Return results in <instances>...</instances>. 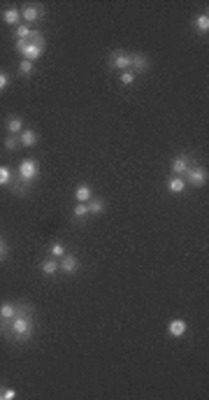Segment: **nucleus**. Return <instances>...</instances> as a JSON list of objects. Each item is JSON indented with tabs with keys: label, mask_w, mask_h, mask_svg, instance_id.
I'll list each match as a JSON object with an SVG mask.
<instances>
[{
	"label": "nucleus",
	"mask_w": 209,
	"mask_h": 400,
	"mask_svg": "<svg viewBox=\"0 0 209 400\" xmlns=\"http://www.w3.org/2000/svg\"><path fill=\"white\" fill-rule=\"evenodd\" d=\"M0 333L12 342H31L35 335V307L31 303H21L19 312L10 321H0Z\"/></svg>",
	"instance_id": "1"
},
{
	"label": "nucleus",
	"mask_w": 209,
	"mask_h": 400,
	"mask_svg": "<svg viewBox=\"0 0 209 400\" xmlns=\"http://www.w3.org/2000/svg\"><path fill=\"white\" fill-rule=\"evenodd\" d=\"M16 177H19L26 186H31V184L40 177V161H37V158H24V161L16 165Z\"/></svg>",
	"instance_id": "2"
},
{
	"label": "nucleus",
	"mask_w": 209,
	"mask_h": 400,
	"mask_svg": "<svg viewBox=\"0 0 209 400\" xmlns=\"http://www.w3.org/2000/svg\"><path fill=\"white\" fill-rule=\"evenodd\" d=\"M14 45H16V51L31 63H37L42 56H44V47L35 45V42H31V40H14Z\"/></svg>",
	"instance_id": "3"
},
{
	"label": "nucleus",
	"mask_w": 209,
	"mask_h": 400,
	"mask_svg": "<svg viewBox=\"0 0 209 400\" xmlns=\"http://www.w3.org/2000/svg\"><path fill=\"white\" fill-rule=\"evenodd\" d=\"M207 179H209L207 170H204L202 165H195V163L189 167V170H186V175H184L186 186H193V188H202V186H207Z\"/></svg>",
	"instance_id": "4"
},
{
	"label": "nucleus",
	"mask_w": 209,
	"mask_h": 400,
	"mask_svg": "<svg viewBox=\"0 0 209 400\" xmlns=\"http://www.w3.org/2000/svg\"><path fill=\"white\" fill-rule=\"evenodd\" d=\"M109 68L112 70H119V72H126L130 70V51L126 49H114L112 54H109Z\"/></svg>",
	"instance_id": "5"
},
{
	"label": "nucleus",
	"mask_w": 209,
	"mask_h": 400,
	"mask_svg": "<svg viewBox=\"0 0 209 400\" xmlns=\"http://www.w3.org/2000/svg\"><path fill=\"white\" fill-rule=\"evenodd\" d=\"M44 19V7L42 5H35V3H26L24 7H21V21L24 24H37V21Z\"/></svg>",
	"instance_id": "6"
},
{
	"label": "nucleus",
	"mask_w": 209,
	"mask_h": 400,
	"mask_svg": "<svg viewBox=\"0 0 209 400\" xmlns=\"http://www.w3.org/2000/svg\"><path fill=\"white\" fill-rule=\"evenodd\" d=\"M58 268H61V272H65V275H77L79 268H82V261H79L77 254L67 251L63 259H58Z\"/></svg>",
	"instance_id": "7"
},
{
	"label": "nucleus",
	"mask_w": 209,
	"mask_h": 400,
	"mask_svg": "<svg viewBox=\"0 0 209 400\" xmlns=\"http://www.w3.org/2000/svg\"><path fill=\"white\" fill-rule=\"evenodd\" d=\"M149 68H151V61H149V56L140 54V51H133V54H130V70H133L135 75L149 72Z\"/></svg>",
	"instance_id": "8"
},
{
	"label": "nucleus",
	"mask_w": 209,
	"mask_h": 400,
	"mask_svg": "<svg viewBox=\"0 0 209 400\" xmlns=\"http://www.w3.org/2000/svg\"><path fill=\"white\" fill-rule=\"evenodd\" d=\"M193 165V158L186 156V154H179V156L172 158V163H170V170H172V175H179V177H184L186 170Z\"/></svg>",
	"instance_id": "9"
},
{
	"label": "nucleus",
	"mask_w": 209,
	"mask_h": 400,
	"mask_svg": "<svg viewBox=\"0 0 209 400\" xmlns=\"http://www.w3.org/2000/svg\"><path fill=\"white\" fill-rule=\"evenodd\" d=\"M186 333H189V321H186V319H172L168 324V335H170V338L179 340V338H184Z\"/></svg>",
	"instance_id": "10"
},
{
	"label": "nucleus",
	"mask_w": 209,
	"mask_h": 400,
	"mask_svg": "<svg viewBox=\"0 0 209 400\" xmlns=\"http://www.w3.org/2000/svg\"><path fill=\"white\" fill-rule=\"evenodd\" d=\"M0 19H3V24H7V26H19V24H24L21 21V10L19 7H5V10L0 12Z\"/></svg>",
	"instance_id": "11"
},
{
	"label": "nucleus",
	"mask_w": 209,
	"mask_h": 400,
	"mask_svg": "<svg viewBox=\"0 0 209 400\" xmlns=\"http://www.w3.org/2000/svg\"><path fill=\"white\" fill-rule=\"evenodd\" d=\"M19 142H21V147H37V142H40V133L35 131V128H24L21 131V135H19Z\"/></svg>",
	"instance_id": "12"
},
{
	"label": "nucleus",
	"mask_w": 209,
	"mask_h": 400,
	"mask_svg": "<svg viewBox=\"0 0 209 400\" xmlns=\"http://www.w3.org/2000/svg\"><path fill=\"white\" fill-rule=\"evenodd\" d=\"M21 303H14V300H5V303H0V321H10L16 312H19Z\"/></svg>",
	"instance_id": "13"
},
{
	"label": "nucleus",
	"mask_w": 209,
	"mask_h": 400,
	"mask_svg": "<svg viewBox=\"0 0 209 400\" xmlns=\"http://www.w3.org/2000/svg\"><path fill=\"white\" fill-rule=\"evenodd\" d=\"M72 196H75V203H88L93 198V188L88 186L86 182H82L75 186V193H72Z\"/></svg>",
	"instance_id": "14"
},
{
	"label": "nucleus",
	"mask_w": 209,
	"mask_h": 400,
	"mask_svg": "<svg viewBox=\"0 0 209 400\" xmlns=\"http://www.w3.org/2000/svg\"><path fill=\"white\" fill-rule=\"evenodd\" d=\"M40 270H42V275L44 277H56V272H61V268H58V259H44L40 263Z\"/></svg>",
	"instance_id": "15"
},
{
	"label": "nucleus",
	"mask_w": 209,
	"mask_h": 400,
	"mask_svg": "<svg viewBox=\"0 0 209 400\" xmlns=\"http://www.w3.org/2000/svg\"><path fill=\"white\" fill-rule=\"evenodd\" d=\"M168 191L174 193V196H179V193L186 191V182L184 177H179V175H170L168 177Z\"/></svg>",
	"instance_id": "16"
},
{
	"label": "nucleus",
	"mask_w": 209,
	"mask_h": 400,
	"mask_svg": "<svg viewBox=\"0 0 209 400\" xmlns=\"http://www.w3.org/2000/svg\"><path fill=\"white\" fill-rule=\"evenodd\" d=\"M86 207H88V217H98V214H102L105 212V207H107V205H105V198H100V196H93L91 200H88L86 203Z\"/></svg>",
	"instance_id": "17"
},
{
	"label": "nucleus",
	"mask_w": 209,
	"mask_h": 400,
	"mask_svg": "<svg viewBox=\"0 0 209 400\" xmlns=\"http://www.w3.org/2000/svg\"><path fill=\"white\" fill-rule=\"evenodd\" d=\"M5 128H7V135H21V131L26 128V123H24L21 117H10L5 121Z\"/></svg>",
	"instance_id": "18"
},
{
	"label": "nucleus",
	"mask_w": 209,
	"mask_h": 400,
	"mask_svg": "<svg viewBox=\"0 0 209 400\" xmlns=\"http://www.w3.org/2000/svg\"><path fill=\"white\" fill-rule=\"evenodd\" d=\"M193 28L200 33V35H207L209 33V14L207 12H200L198 16L193 19Z\"/></svg>",
	"instance_id": "19"
},
{
	"label": "nucleus",
	"mask_w": 209,
	"mask_h": 400,
	"mask_svg": "<svg viewBox=\"0 0 209 400\" xmlns=\"http://www.w3.org/2000/svg\"><path fill=\"white\" fill-rule=\"evenodd\" d=\"M47 251H49L51 259H63V256L67 254V249H65V244L58 242V240H56V242H51V244H49V249H47Z\"/></svg>",
	"instance_id": "20"
},
{
	"label": "nucleus",
	"mask_w": 209,
	"mask_h": 400,
	"mask_svg": "<svg viewBox=\"0 0 209 400\" xmlns=\"http://www.w3.org/2000/svg\"><path fill=\"white\" fill-rule=\"evenodd\" d=\"M33 35V28L28 24H19L14 28V40H31Z\"/></svg>",
	"instance_id": "21"
},
{
	"label": "nucleus",
	"mask_w": 209,
	"mask_h": 400,
	"mask_svg": "<svg viewBox=\"0 0 209 400\" xmlns=\"http://www.w3.org/2000/svg\"><path fill=\"white\" fill-rule=\"evenodd\" d=\"M86 217H88L86 203H75V207H72V219H77V221H86Z\"/></svg>",
	"instance_id": "22"
},
{
	"label": "nucleus",
	"mask_w": 209,
	"mask_h": 400,
	"mask_svg": "<svg viewBox=\"0 0 209 400\" xmlns=\"http://www.w3.org/2000/svg\"><path fill=\"white\" fill-rule=\"evenodd\" d=\"M12 182H14V179H12V170L7 165H0V186H3V188H10Z\"/></svg>",
	"instance_id": "23"
},
{
	"label": "nucleus",
	"mask_w": 209,
	"mask_h": 400,
	"mask_svg": "<svg viewBox=\"0 0 209 400\" xmlns=\"http://www.w3.org/2000/svg\"><path fill=\"white\" fill-rule=\"evenodd\" d=\"M33 72H35V63H31V61H26V58H21V61H19V75H21V77H31Z\"/></svg>",
	"instance_id": "24"
},
{
	"label": "nucleus",
	"mask_w": 209,
	"mask_h": 400,
	"mask_svg": "<svg viewBox=\"0 0 209 400\" xmlns=\"http://www.w3.org/2000/svg\"><path fill=\"white\" fill-rule=\"evenodd\" d=\"M119 81H121L123 87H133L135 81H137V75H135L133 70H126V72H121V75H119Z\"/></svg>",
	"instance_id": "25"
},
{
	"label": "nucleus",
	"mask_w": 209,
	"mask_h": 400,
	"mask_svg": "<svg viewBox=\"0 0 209 400\" xmlns=\"http://www.w3.org/2000/svg\"><path fill=\"white\" fill-rule=\"evenodd\" d=\"M19 147H21L19 135H7L5 137V149H7V152H16Z\"/></svg>",
	"instance_id": "26"
},
{
	"label": "nucleus",
	"mask_w": 209,
	"mask_h": 400,
	"mask_svg": "<svg viewBox=\"0 0 209 400\" xmlns=\"http://www.w3.org/2000/svg\"><path fill=\"white\" fill-rule=\"evenodd\" d=\"M10 256V244H7V240L5 238H0V263Z\"/></svg>",
	"instance_id": "27"
},
{
	"label": "nucleus",
	"mask_w": 209,
	"mask_h": 400,
	"mask_svg": "<svg viewBox=\"0 0 209 400\" xmlns=\"http://www.w3.org/2000/svg\"><path fill=\"white\" fill-rule=\"evenodd\" d=\"M10 89V75L5 70H0V93H5Z\"/></svg>",
	"instance_id": "28"
},
{
	"label": "nucleus",
	"mask_w": 209,
	"mask_h": 400,
	"mask_svg": "<svg viewBox=\"0 0 209 400\" xmlns=\"http://www.w3.org/2000/svg\"><path fill=\"white\" fill-rule=\"evenodd\" d=\"M31 42H35V45H40V47H44V49H47V40H44V35H42L40 31H33Z\"/></svg>",
	"instance_id": "29"
},
{
	"label": "nucleus",
	"mask_w": 209,
	"mask_h": 400,
	"mask_svg": "<svg viewBox=\"0 0 209 400\" xmlns=\"http://www.w3.org/2000/svg\"><path fill=\"white\" fill-rule=\"evenodd\" d=\"M16 389H12V386H5V389H3V400H14L16 398Z\"/></svg>",
	"instance_id": "30"
},
{
	"label": "nucleus",
	"mask_w": 209,
	"mask_h": 400,
	"mask_svg": "<svg viewBox=\"0 0 209 400\" xmlns=\"http://www.w3.org/2000/svg\"><path fill=\"white\" fill-rule=\"evenodd\" d=\"M3 389H5V386H3V384H0V400H3Z\"/></svg>",
	"instance_id": "31"
}]
</instances>
